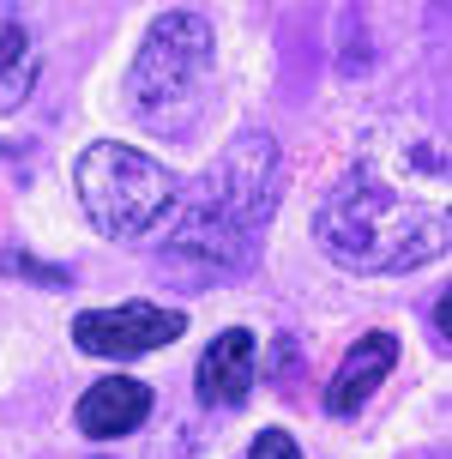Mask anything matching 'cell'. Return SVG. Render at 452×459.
I'll use <instances>...</instances> for the list:
<instances>
[{"label": "cell", "mask_w": 452, "mask_h": 459, "mask_svg": "<svg viewBox=\"0 0 452 459\" xmlns=\"http://www.w3.org/2000/svg\"><path fill=\"white\" fill-rule=\"evenodd\" d=\"M284 187V158L277 139L242 134L224 158L205 169V182L187 194V206L175 212L169 236L158 242V278L181 284V290H205L242 278L260 254V236L271 224Z\"/></svg>", "instance_id": "cell-1"}, {"label": "cell", "mask_w": 452, "mask_h": 459, "mask_svg": "<svg viewBox=\"0 0 452 459\" xmlns=\"http://www.w3.org/2000/svg\"><path fill=\"white\" fill-rule=\"evenodd\" d=\"M320 242L350 273H416L447 254V206L392 187L380 163L362 158L320 206Z\"/></svg>", "instance_id": "cell-2"}, {"label": "cell", "mask_w": 452, "mask_h": 459, "mask_svg": "<svg viewBox=\"0 0 452 459\" xmlns=\"http://www.w3.org/2000/svg\"><path fill=\"white\" fill-rule=\"evenodd\" d=\"M133 115L151 134H193L205 97H211V19L193 6L158 13L127 73Z\"/></svg>", "instance_id": "cell-3"}, {"label": "cell", "mask_w": 452, "mask_h": 459, "mask_svg": "<svg viewBox=\"0 0 452 459\" xmlns=\"http://www.w3.org/2000/svg\"><path fill=\"white\" fill-rule=\"evenodd\" d=\"M175 176L158 158H145L133 145H115L97 139L85 158H79V206H85L90 230L109 236V242H133L158 224L163 212L175 206Z\"/></svg>", "instance_id": "cell-4"}, {"label": "cell", "mask_w": 452, "mask_h": 459, "mask_svg": "<svg viewBox=\"0 0 452 459\" xmlns=\"http://www.w3.org/2000/svg\"><path fill=\"white\" fill-rule=\"evenodd\" d=\"M187 333L181 308H158V302H115V308H85L72 321V344L85 357H145L158 344H175Z\"/></svg>", "instance_id": "cell-5"}, {"label": "cell", "mask_w": 452, "mask_h": 459, "mask_svg": "<svg viewBox=\"0 0 452 459\" xmlns=\"http://www.w3.org/2000/svg\"><path fill=\"white\" fill-rule=\"evenodd\" d=\"M193 387H200V399L211 405V411H235V405L248 399V387H253V333H242V326L217 333V339L205 344Z\"/></svg>", "instance_id": "cell-6"}, {"label": "cell", "mask_w": 452, "mask_h": 459, "mask_svg": "<svg viewBox=\"0 0 452 459\" xmlns=\"http://www.w3.org/2000/svg\"><path fill=\"white\" fill-rule=\"evenodd\" d=\"M145 417H151V387L133 381V375H109V381H97V387L79 399V429H85L90 441L127 436Z\"/></svg>", "instance_id": "cell-7"}, {"label": "cell", "mask_w": 452, "mask_h": 459, "mask_svg": "<svg viewBox=\"0 0 452 459\" xmlns=\"http://www.w3.org/2000/svg\"><path fill=\"white\" fill-rule=\"evenodd\" d=\"M392 363H398V339H392V333H368V339H356V344H350V357H344V368L332 375V387H326V411H332V417L362 411L368 393L392 375Z\"/></svg>", "instance_id": "cell-8"}, {"label": "cell", "mask_w": 452, "mask_h": 459, "mask_svg": "<svg viewBox=\"0 0 452 459\" xmlns=\"http://www.w3.org/2000/svg\"><path fill=\"white\" fill-rule=\"evenodd\" d=\"M37 85V48H30V24L0 6V115H13Z\"/></svg>", "instance_id": "cell-9"}, {"label": "cell", "mask_w": 452, "mask_h": 459, "mask_svg": "<svg viewBox=\"0 0 452 459\" xmlns=\"http://www.w3.org/2000/svg\"><path fill=\"white\" fill-rule=\"evenodd\" d=\"M248 459H302V454H295V436H290V429H266V436L253 441Z\"/></svg>", "instance_id": "cell-10"}]
</instances>
